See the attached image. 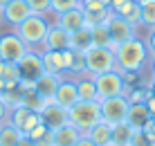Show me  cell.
<instances>
[{
  "instance_id": "6da1fadb",
  "label": "cell",
  "mask_w": 155,
  "mask_h": 146,
  "mask_svg": "<svg viewBox=\"0 0 155 146\" xmlns=\"http://www.w3.org/2000/svg\"><path fill=\"white\" fill-rule=\"evenodd\" d=\"M115 58H117V70L119 72H142L144 63L148 58L146 43L137 38V36H133L130 41L115 47Z\"/></svg>"
},
{
  "instance_id": "44dd1931",
  "label": "cell",
  "mask_w": 155,
  "mask_h": 146,
  "mask_svg": "<svg viewBox=\"0 0 155 146\" xmlns=\"http://www.w3.org/2000/svg\"><path fill=\"white\" fill-rule=\"evenodd\" d=\"M92 47V34H90V27L83 25L81 29L72 32L70 34V50L79 52V54H85Z\"/></svg>"
},
{
  "instance_id": "f1b7e54d",
  "label": "cell",
  "mask_w": 155,
  "mask_h": 146,
  "mask_svg": "<svg viewBox=\"0 0 155 146\" xmlns=\"http://www.w3.org/2000/svg\"><path fill=\"white\" fill-rule=\"evenodd\" d=\"M81 0H50V12L54 14H61V12H68L72 7H79Z\"/></svg>"
},
{
  "instance_id": "7402d4cb",
  "label": "cell",
  "mask_w": 155,
  "mask_h": 146,
  "mask_svg": "<svg viewBox=\"0 0 155 146\" xmlns=\"http://www.w3.org/2000/svg\"><path fill=\"white\" fill-rule=\"evenodd\" d=\"M77 92H79V101H99L97 85H94V79L90 77V74H79Z\"/></svg>"
},
{
  "instance_id": "d590c367",
  "label": "cell",
  "mask_w": 155,
  "mask_h": 146,
  "mask_svg": "<svg viewBox=\"0 0 155 146\" xmlns=\"http://www.w3.org/2000/svg\"><path fill=\"white\" fill-rule=\"evenodd\" d=\"M74 146H97V144H94L92 139L88 137V135H81V139H79V142L74 144Z\"/></svg>"
},
{
  "instance_id": "ac0fdd59",
  "label": "cell",
  "mask_w": 155,
  "mask_h": 146,
  "mask_svg": "<svg viewBox=\"0 0 155 146\" xmlns=\"http://www.w3.org/2000/svg\"><path fill=\"white\" fill-rule=\"evenodd\" d=\"M81 135L83 133L79 128H74L72 124H65V126L52 131V146H74L81 139Z\"/></svg>"
},
{
  "instance_id": "5b68a950",
  "label": "cell",
  "mask_w": 155,
  "mask_h": 146,
  "mask_svg": "<svg viewBox=\"0 0 155 146\" xmlns=\"http://www.w3.org/2000/svg\"><path fill=\"white\" fill-rule=\"evenodd\" d=\"M92 79H94V85H97L99 104L104 99H110V97H117V95L126 92V83H124V77H121L119 70H110V72L94 74Z\"/></svg>"
},
{
  "instance_id": "b9f144b4",
  "label": "cell",
  "mask_w": 155,
  "mask_h": 146,
  "mask_svg": "<svg viewBox=\"0 0 155 146\" xmlns=\"http://www.w3.org/2000/svg\"><path fill=\"white\" fill-rule=\"evenodd\" d=\"M0 63H2V58H0Z\"/></svg>"
},
{
  "instance_id": "9a60e30c",
  "label": "cell",
  "mask_w": 155,
  "mask_h": 146,
  "mask_svg": "<svg viewBox=\"0 0 155 146\" xmlns=\"http://www.w3.org/2000/svg\"><path fill=\"white\" fill-rule=\"evenodd\" d=\"M70 47V34H68L63 27L58 25H50L45 34V41H43V50H68Z\"/></svg>"
},
{
  "instance_id": "30bf717a",
  "label": "cell",
  "mask_w": 155,
  "mask_h": 146,
  "mask_svg": "<svg viewBox=\"0 0 155 146\" xmlns=\"http://www.w3.org/2000/svg\"><path fill=\"white\" fill-rule=\"evenodd\" d=\"M38 115H41V121L45 124L50 131H56V128H61V126H65V124H70V117H68V108H63L61 104H56L54 99L47 101Z\"/></svg>"
},
{
  "instance_id": "7a4b0ae2",
  "label": "cell",
  "mask_w": 155,
  "mask_h": 146,
  "mask_svg": "<svg viewBox=\"0 0 155 146\" xmlns=\"http://www.w3.org/2000/svg\"><path fill=\"white\" fill-rule=\"evenodd\" d=\"M47 29H50V23H47L45 14H29L20 25L14 27V32L25 41V45L29 50H34L36 45H43Z\"/></svg>"
},
{
  "instance_id": "d6986e66",
  "label": "cell",
  "mask_w": 155,
  "mask_h": 146,
  "mask_svg": "<svg viewBox=\"0 0 155 146\" xmlns=\"http://www.w3.org/2000/svg\"><path fill=\"white\" fill-rule=\"evenodd\" d=\"M151 119V112H148L146 104H130L128 108V115H126V124L133 128V131H142L144 126Z\"/></svg>"
},
{
  "instance_id": "8fae6325",
  "label": "cell",
  "mask_w": 155,
  "mask_h": 146,
  "mask_svg": "<svg viewBox=\"0 0 155 146\" xmlns=\"http://www.w3.org/2000/svg\"><path fill=\"white\" fill-rule=\"evenodd\" d=\"M7 121L14 124L23 135H27L36 124H41V115L34 112V110H29V108H25V106H16V108L9 110V119Z\"/></svg>"
},
{
  "instance_id": "e575fe53",
  "label": "cell",
  "mask_w": 155,
  "mask_h": 146,
  "mask_svg": "<svg viewBox=\"0 0 155 146\" xmlns=\"http://www.w3.org/2000/svg\"><path fill=\"white\" fill-rule=\"evenodd\" d=\"M146 108H148V112H151V117H155V95H148L146 97Z\"/></svg>"
},
{
  "instance_id": "52a82bcc",
  "label": "cell",
  "mask_w": 155,
  "mask_h": 146,
  "mask_svg": "<svg viewBox=\"0 0 155 146\" xmlns=\"http://www.w3.org/2000/svg\"><path fill=\"white\" fill-rule=\"evenodd\" d=\"M29 47L25 45V41L20 38L16 32H7V34H0V58L7 63H16Z\"/></svg>"
},
{
  "instance_id": "836d02e7",
  "label": "cell",
  "mask_w": 155,
  "mask_h": 146,
  "mask_svg": "<svg viewBox=\"0 0 155 146\" xmlns=\"http://www.w3.org/2000/svg\"><path fill=\"white\" fill-rule=\"evenodd\" d=\"M7 119H9V108L5 106V101H2V99H0V124H5Z\"/></svg>"
},
{
  "instance_id": "4dcf8cb0",
  "label": "cell",
  "mask_w": 155,
  "mask_h": 146,
  "mask_svg": "<svg viewBox=\"0 0 155 146\" xmlns=\"http://www.w3.org/2000/svg\"><path fill=\"white\" fill-rule=\"evenodd\" d=\"M130 146H155V142H151V139L144 135V131H135V133H133Z\"/></svg>"
},
{
  "instance_id": "4fadbf2b",
  "label": "cell",
  "mask_w": 155,
  "mask_h": 146,
  "mask_svg": "<svg viewBox=\"0 0 155 146\" xmlns=\"http://www.w3.org/2000/svg\"><path fill=\"white\" fill-rule=\"evenodd\" d=\"M43 56V68H45V72L50 74H58V77H63V74L68 72V63H65V50H43L41 52Z\"/></svg>"
},
{
  "instance_id": "603a6c76",
  "label": "cell",
  "mask_w": 155,
  "mask_h": 146,
  "mask_svg": "<svg viewBox=\"0 0 155 146\" xmlns=\"http://www.w3.org/2000/svg\"><path fill=\"white\" fill-rule=\"evenodd\" d=\"M90 34H92V45H97V47H110V50H115L113 38H110V32H108V25H106V23L92 25V27H90Z\"/></svg>"
},
{
  "instance_id": "e0dca14e",
  "label": "cell",
  "mask_w": 155,
  "mask_h": 146,
  "mask_svg": "<svg viewBox=\"0 0 155 146\" xmlns=\"http://www.w3.org/2000/svg\"><path fill=\"white\" fill-rule=\"evenodd\" d=\"M54 101L70 110V108L79 101L77 81H65V79H61V83H58V88H56V95H54Z\"/></svg>"
},
{
  "instance_id": "5bb4252c",
  "label": "cell",
  "mask_w": 155,
  "mask_h": 146,
  "mask_svg": "<svg viewBox=\"0 0 155 146\" xmlns=\"http://www.w3.org/2000/svg\"><path fill=\"white\" fill-rule=\"evenodd\" d=\"M56 25H58V27H63V29H65L68 34H72V32L81 29V27L85 25V16H83L81 5H79V7L68 9V12L56 14Z\"/></svg>"
},
{
  "instance_id": "2e32d148",
  "label": "cell",
  "mask_w": 155,
  "mask_h": 146,
  "mask_svg": "<svg viewBox=\"0 0 155 146\" xmlns=\"http://www.w3.org/2000/svg\"><path fill=\"white\" fill-rule=\"evenodd\" d=\"M61 79L63 77H58V74L43 72L41 77L34 81V88H36V92H38L45 101H52L54 95H56V88H58V83H61Z\"/></svg>"
},
{
  "instance_id": "7bdbcfd3",
  "label": "cell",
  "mask_w": 155,
  "mask_h": 146,
  "mask_svg": "<svg viewBox=\"0 0 155 146\" xmlns=\"http://www.w3.org/2000/svg\"><path fill=\"white\" fill-rule=\"evenodd\" d=\"M110 146H113V144H110Z\"/></svg>"
},
{
  "instance_id": "d4e9b609",
  "label": "cell",
  "mask_w": 155,
  "mask_h": 146,
  "mask_svg": "<svg viewBox=\"0 0 155 146\" xmlns=\"http://www.w3.org/2000/svg\"><path fill=\"white\" fill-rule=\"evenodd\" d=\"M133 128L126 121H119L113 126V146H130L133 142Z\"/></svg>"
},
{
  "instance_id": "ba28073f",
  "label": "cell",
  "mask_w": 155,
  "mask_h": 146,
  "mask_svg": "<svg viewBox=\"0 0 155 146\" xmlns=\"http://www.w3.org/2000/svg\"><path fill=\"white\" fill-rule=\"evenodd\" d=\"M16 65H18V72H20V81H36L45 72V68H43V56L34 50H27L16 61Z\"/></svg>"
},
{
  "instance_id": "277c9868",
  "label": "cell",
  "mask_w": 155,
  "mask_h": 146,
  "mask_svg": "<svg viewBox=\"0 0 155 146\" xmlns=\"http://www.w3.org/2000/svg\"><path fill=\"white\" fill-rule=\"evenodd\" d=\"M83 63H85V74H90V77L101 74V72H110V70H117L115 50H110V47L92 45L83 54Z\"/></svg>"
},
{
  "instance_id": "f546056e",
  "label": "cell",
  "mask_w": 155,
  "mask_h": 146,
  "mask_svg": "<svg viewBox=\"0 0 155 146\" xmlns=\"http://www.w3.org/2000/svg\"><path fill=\"white\" fill-rule=\"evenodd\" d=\"M31 14H47L50 12V0H27Z\"/></svg>"
},
{
  "instance_id": "f35d334b",
  "label": "cell",
  "mask_w": 155,
  "mask_h": 146,
  "mask_svg": "<svg viewBox=\"0 0 155 146\" xmlns=\"http://www.w3.org/2000/svg\"><path fill=\"white\" fill-rule=\"evenodd\" d=\"M151 70H153V77H155V56H153V63H151Z\"/></svg>"
},
{
  "instance_id": "3957f363",
  "label": "cell",
  "mask_w": 155,
  "mask_h": 146,
  "mask_svg": "<svg viewBox=\"0 0 155 146\" xmlns=\"http://www.w3.org/2000/svg\"><path fill=\"white\" fill-rule=\"evenodd\" d=\"M68 117L72 126L85 135L97 121H101V104L99 101H77L68 110Z\"/></svg>"
},
{
  "instance_id": "74e56055",
  "label": "cell",
  "mask_w": 155,
  "mask_h": 146,
  "mask_svg": "<svg viewBox=\"0 0 155 146\" xmlns=\"http://www.w3.org/2000/svg\"><path fill=\"white\" fill-rule=\"evenodd\" d=\"M146 88H148V92H151V95H155V77L146 83Z\"/></svg>"
},
{
  "instance_id": "1f68e13d",
  "label": "cell",
  "mask_w": 155,
  "mask_h": 146,
  "mask_svg": "<svg viewBox=\"0 0 155 146\" xmlns=\"http://www.w3.org/2000/svg\"><path fill=\"white\" fill-rule=\"evenodd\" d=\"M146 50H148V54H151V56H155V27H151V29H148V36H146Z\"/></svg>"
},
{
  "instance_id": "9c48e42d",
  "label": "cell",
  "mask_w": 155,
  "mask_h": 146,
  "mask_svg": "<svg viewBox=\"0 0 155 146\" xmlns=\"http://www.w3.org/2000/svg\"><path fill=\"white\" fill-rule=\"evenodd\" d=\"M106 25H108V32H110V38H113V45H121V43L130 41L135 34V25H130L128 20H124L119 14H110L108 20H106Z\"/></svg>"
},
{
  "instance_id": "cb8c5ba5",
  "label": "cell",
  "mask_w": 155,
  "mask_h": 146,
  "mask_svg": "<svg viewBox=\"0 0 155 146\" xmlns=\"http://www.w3.org/2000/svg\"><path fill=\"white\" fill-rule=\"evenodd\" d=\"M115 14H119L124 20H128L130 25H142V7H140V2L137 0H128V2L124 5V7L119 9V12H115Z\"/></svg>"
},
{
  "instance_id": "4316f807",
  "label": "cell",
  "mask_w": 155,
  "mask_h": 146,
  "mask_svg": "<svg viewBox=\"0 0 155 146\" xmlns=\"http://www.w3.org/2000/svg\"><path fill=\"white\" fill-rule=\"evenodd\" d=\"M20 137H23V133L14 124H9V121L0 124V146H16L20 142Z\"/></svg>"
},
{
  "instance_id": "ab89813d",
  "label": "cell",
  "mask_w": 155,
  "mask_h": 146,
  "mask_svg": "<svg viewBox=\"0 0 155 146\" xmlns=\"http://www.w3.org/2000/svg\"><path fill=\"white\" fill-rule=\"evenodd\" d=\"M7 2H9V0H0V9H2L5 5H7Z\"/></svg>"
},
{
  "instance_id": "8992f818",
  "label": "cell",
  "mask_w": 155,
  "mask_h": 146,
  "mask_svg": "<svg viewBox=\"0 0 155 146\" xmlns=\"http://www.w3.org/2000/svg\"><path fill=\"white\" fill-rule=\"evenodd\" d=\"M128 108H130V101H128L126 95H117V97H110V99H104L101 101V119L108 121L110 126H115L119 121H126Z\"/></svg>"
},
{
  "instance_id": "8d00e7d4",
  "label": "cell",
  "mask_w": 155,
  "mask_h": 146,
  "mask_svg": "<svg viewBox=\"0 0 155 146\" xmlns=\"http://www.w3.org/2000/svg\"><path fill=\"white\" fill-rule=\"evenodd\" d=\"M16 146H36L34 142H31V139L27 137V135H23V137H20V142L18 144H16Z\"/></svg>"
},
{
  "instance_id": "d6a6232c",
  "label": "cell",
  "mask_w": 155,
  "mask_h": 146,
  "mask_svg": "<svg viewBox=\"0 0 155 146\" xmlns=\"http://www.w3.org/2000/svg\"><path fill=\"white\" fill-rule=\"evenodd\" d=\"M142 131H144V135H146L151 142H155V117H151V119H148V124L142 128Z\"/></svg>"
},
{
  "instance_id": "ffe728a7",
  "label": "cell",
  "mask_w": 155,
  "mask_h": 146,
  "mask_svg": "<svg viewBox=\"0 0 155 146\" xmlns=\"http://www.w3.org/2000/svg\"><path fill=\"white\" fill-rule=\"evenodd\" d=\"M85 135H88L97 146H110L113 144V126H110L108 121H104V119L97 121Z\"/></svg>"
},
{
  "instance_id": "83f0119b",
  "label": "cell",
  "mask_w": 155,
  "mask_h": 146,
  "mask_svg": "<svg viewBox=\"0 0 155 146\" xmlns=\"http://www.w3.org/2000/svg\"><path fill=\"white\" fill-rule=\"evenodd\" d=\"M142 7V25L144 27H155V0H151V2H144L140 5Z\"/></svg>"
},
{
  "instance_id": "7c38bea8",
  "label": "cell",
  "mask_w": 155,
  "mask_h": 146,
  "mask_svg": "<svg viewBox=\"0 0 155 146\" xmlns=\"http://www.w3.org/2000/svg\"><path fill=\"white\" fill-rule=\"evenodd\" d=\"M29 14H31V9L27 5V0H9V2L0 9V18H2V23H7L12 27L20 25Z\"/></svg>"
},
{
  "instance_id": "60d3db41",
  "label": "cell",
  "mask_w": 155,
  "mask_h": 146,
  "mask_svg": "<svg viewBox=\"0 0 155 146\" xmlns=\"http://www.w3.org/2000/svg\"><path fill=\"white\" fill-rule=\"evenodd\" d=\"M0 25H2V18H0Z\"/></svg>"
},
{
  "instance_id": "484cf974",
  "label": "cell",
  "mask_w": 155,
  "mask_h": 146,
  "mask_svg": "<svg viewBox=\"0 0 155 146\" xmlns=\"http://www.w3.org/2000/svg\"><path fill=\"white\" fill-rule=\"evenodd\" d=\"M45 104H47V101L43 99L38 92H36L34 85H31V88H27V90H23V97H20V106L29 108V110H34V112H41Z\"/></svg>"
}]
</instances>
